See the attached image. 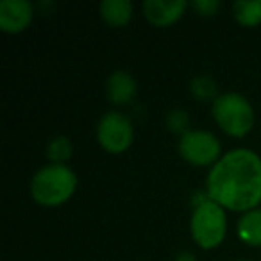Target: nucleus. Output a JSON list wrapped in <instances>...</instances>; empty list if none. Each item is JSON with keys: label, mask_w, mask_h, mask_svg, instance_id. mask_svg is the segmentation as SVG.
I'll return each mask as SVG.
<instances>
[{"label": "nucleus", "mask_w": 261, "mask_h": 261, "mask_svg": "<svg viewBox=\"0 0 261 261\" xmlns=\"http://www.w3.org/2000/svg\"><path fill=\"white\" fill-rule=\"evenodd\" d=\"M210 199L232 211L261 202V160L247 149H236L215 163L207 175Z\"/></svg>", "instance_id": "obj_1"}, {"label": "nucleus", "mask_w": 261, "mask_h": 261, "mask_svg": "<svg viewBox=\"0 0 261 261\" xmlns=\"http://www.w3.org/2000/svg\"><path fill=\"white\" fill-rule=\"evenodd\" d=\"M75 186V174L68 167L52 163L34 174L31 181V193L34 200L43 206H58L72 197Z\"/></svg>", "instance_id": "obj_2"}, {"label": "nucleus", "mask_w": 261, "mask_h": 261, "mask_svg": "<svg viewBox=\"0 0 261 261\" xmlns=\"http://www.w3.org/2000/svg\"><path fill=\"white\" fill-rule=\"evenodd\" d=\"M213 116L218 125L234 138L245 136L254 125L252 106L238 93H224L215 98Z\"/></svg>", "instance_id": "obj_3"}, {"label": "nucleus", "mask_w": 261, "mask_h": 261, "mask_svg": "<svg viewBox=\"0 0 261 261\" xmlns=\"http://www.w3.org/2000/svg\"><path fill=\"white\" fill-rule=\"evenodd\" d=\"M225 215L220 204L211 199L197 204L192 217V234L202 249L220 245L225 236Z\"/></svg>", "instance_id": "obj_4"}, {"label": "nucleus", "mask_w": 261, "mask_h": 261, "mask_svg": "<svg viewBox=\"0 0 261 261\" xmlns=\"http://www.w3.org/2000/svg\"><path fill=\"white\" fill-rule=\"evenodd\" d=\"M97 138L98 143L109 152H123L133 142V125L125 115L109 111L98 122Z\"/></svg>", "instance_id": "obj_5"}, {"label": "nucleus", "mask_w": 261, "mask_h": 261, "mask_svg": "<svg viewBox=\"0 0 261 261\" xmlns=\"http://www.w3.org/2000/svg\"><path fill=\"white\" fill-rule=\"evenodd\" d=\"M179 152L193 165H210L220 154V143L207 130H188L181 136Z\"/></svg>", "instance_id": "obj_6"}, {"label": "nucleus", "mask_w": 261, "mask_h": 261, "mask_svg": "<svg viewBox=\"0 0 261 261\" xmlns=\"http://www.w3.org/2000/svg\"><path fill=\"white\" fill-rule=\"evenodd\" d=\"M33 20V4L27 0L0 2V27L6 33H20Z\"/></svg>", "instance_id": "obj_7"}, {"label": "nucleus", "mask_w": 261, "mask_h": 261, "mask_svg": "<svg viewBox=\"0 0 261 261\" xmlns=\"http://www.w3.org/2000/svg\"><path fill=\"white\" fill-rule=\"evenodd\" d=\"M186 9L185 0H147L143 4V11L150 23L158 27H165L181 18Z\"/></svg>", "instance_id": "obj_8"}, {"label": "nucleus", "mask_w": 261, "mask_h": 261, "mask_svg": "<svg viewBox=\"0 0 261 261\" xmlns=\"http://www.w3.org/2000/svg\"><path fill=\"white\" fill-rule=\"evenodd\" d=\"M106 93L113 104H125L136 93V81L123 70L113 72L106 83Z\"/></svg>", "instance_id": "obj_9"}, {"label": "nucleus", "mask_w": 261, "mask_h": 261, "mask_svg": "<svg viewBox=\"0 0 261 261\" xmlns=\"http://www.w3.org/2000/svg\"><path fill=\"white\" fill-rule=\"evenodd\" d=\"M100 15L109 25H125L133 15V4L129 0H104L100 4Z\"/></svg>", "instance_id": "obj_10"}, {"label": "nucleus", "mask_w": 261, "mask_h": 261, "mask_svg": "<svg viewBox=\"0 0 261 261\" xmlns=\"http://www.w3.org/2000/svg\"><path fill=\"white\" fill-rule=\"evenodd\" d=\"M238 234L249 245H261V210H252L240 218Z\"/></svg>", "instance_id": "obj_11"}, {"label": "nucleus", "mask_w": 261, "mask_h": 261, "mask_svg": "<svg viewBox=\"0 0 261 261\" xmlns=\"http://www.w3.org/2000/svg\"><path fill=\"white\" fill-rule=\"evenodd\" d=\"M234 16L247 27L261 23V0H238L234 4Z\"/></svg>", "instance_id": "obj_12"}, {"label": "nucleus", "mask_w": 261, "mask_h": 261, "mask_svg": "<svg viewBox=\"0 0 261 261\" xmlns=\"http://www.w3.org/2000/svg\"><path fill=\"white\" fill-rule=\"evenodd\" d=\"M47 156L48 160H52L58 165L66 161L72 156V143H70V140L66 136H56V138H52L50 143H48Z\"/></svg>", "instance_id": "obj_13"}, {"label": "nucleus", "mask_w": 261, "mask_h": 261, "mask_svg": "<svg viewBox=\"0 0 261 261\" xmlns=\"http://www.w3.org/2000/svg\"><path fill=\"white\" fill-rule=\"evenodd\" d=\"M190 90H192V93L195 95L197 98H200V100H211V98L215 97V93H217V84H215V81L211 79V77L199 75L192 81Z\"/></svg>", "instance_id": "obj_14"}, {"label": "nucleus", "mask_w": 261, "mask_h": 261, "mask_svg": "<svg viewBox=\"0 0 261 261\" xmlns=\"http://www.w3.org/2000/svg\"><path fill=\"white\" fill-rule=\"evenodd\" d=\"M167 125L170 130L175 133H188L186 127H188V113H185L182 109H174L167 115Z\"/></svg>", "instance_id": "obj_15"}, {"label": "nucleus", "mask_w": 261, "mask_h": 261, "mask_svg": "<svg viewBox=\"0 0 261 261\" xmlns=\"http://www.w3.org/2000/svg\"><path fill=\"white\" fill-rule=\"evenodd\" d=\"M193 8H195V11L200 13V15L211 16L218 11L220 2H218V0H195V2H193Z\"/></svg>", "instance_id": "obj_16"}, {"label": "nucleus", "mask_w": 261, "mask_h": 261, "mask_svg": "<svg viewBox=\"0 0 261 261\" xmlns=\"http://www.w3.org/2000/svg\"><path fill=\"white\" fill-rule=\"evenodd\" d=\"M175 261H195V256L192 252H181Z\"/></svg>", "instance_id": "obj_17"}]
</instances>
